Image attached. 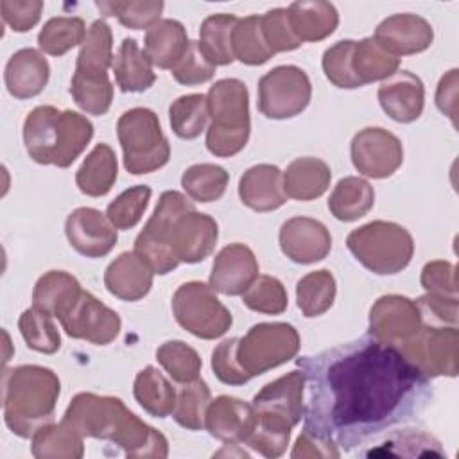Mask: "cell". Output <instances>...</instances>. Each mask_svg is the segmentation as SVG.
Returning a JSON list of instances; mask_svg holds the SVG:
<instances>
[{"instance_id":"cell-52","label":"cell","mask_w":459,"mask_h":459,"mask_svg":"<svg viewBox=\"0 0 459 459\" xmlns=\"http://www.w3.org/2000/svg\"><path fill=\"white\" fill-rule=\"evenodd\" d=\"M353 47H355V41L342 39L332 45L330 48H326L323 54V72L326 79L337 88L353 90L362 86L351 68Z\"/></svg>"},{"instance_id":"cell-50","label":"cell","mask_w":459,"mask_h":459,"mask_svg":"<svg viewBox=\"0 0 459 459\" xmlns=\"http://www.w3.org/2000/svg\"><path fill=\"white\" fill-rule=\"evenodd\" d=\"M151 194L152 190L147 185H136L124 190L108 204L106 217L117 230L134 228L151 201Z\"/></svg>"},{"instance_id":"cell-51","label":"cell","mask_w":459,"mask_h":459,"mask_svg":"<svg viewBox=\"0 0 459 459\" xmlns=\"http://www.w3.org/2000/svg\"><path fill=\"white\" fill-rule=\"evenodd\" d=\"M242 301L249 310L271 316L285 312L289 303L283 283L278 278L267 274H258V278L242 294Z\"/></svg>"},{"instance_id":"cell-43","label":"cell","mask_w":459,"mask_h":459,"mask_svg":"<svg viewBox=\"0 0 459 459\" xmlns=\"http://www.w3.org/2000/svg\"><path fill=\"white\" fill-rule=\"evenodd\" d=\"M230 174L215 163H195L181 176V186L192 201L212 203L224 195Z\"/></svg>"},{"instance_id":"cell-6","label":"cell","mask_w":459,"mask_h":459,"mask_svg":"<svg viewBox=\"0 0 459 459\" xmlns=\"http://www.w3.org/2000/svg\"><path fill=\"white\" fill-rule=\"evenodd\" d=\"M346 246L357 262L380 276L403 271L414 255L411 233L389 221H371L353 230L346 237Z\"/></svg>"},{"instance_id":"cell-46","label":"cell","mask_w":459,"mask_h":459,"mask_svg":"<svg viewBox=\"0 0 459 459\" xmlns=\"http://www.w3.org/2000/svg\"><path fill=\"white\" fill-rule=\"evenodd\" d=\"M18 328L27 346L34 351L50 355L61 348V335L52 321V316L34 307L22 312L18 319Z\"/></svg>"},{"instance_id":"cell-30","label":"cell","mask_w":459,"mask_h":459,"mask_svg":"<svg viewBox=\"0 0 459 459\" xmlns=\"http://www.w3.org/2000/svg\"><path fill=\"white\" fill-rule=\"evenodd\" d=\"M81 292L82 289L75 276L66 271H48L34 285L32 307L59 319Z\"/></svg>"},{"instance_id":"cell-56","label":"cell","mask_w":459,"mask_h":459,"mask_svg":"<svg viewBox=\"0 0 459 459\" xmlns=\"http://www.w3.org/2000/svg\"><path fill=\"white\" fill-rule=\"evenodd\" d=\"M421 287L429 294L437 296H457L455 265L445 260H432L421 269Z\"/></svg>"},{"instance_id":"cell-31","label":"cell","mask_w":459,"mask_h":459,"mask_svg":"<svg viewBox=\"0 0 459 459\" xmlns=\"http://www.w3.org/2000/svg\"><path fill=\"white\" fill-rule=\"evenodd\" d=\"M113 74L117 86L124 93L145 91L156 81L152 63L133 38H126L120 43L118 54L113 61Z\"/></svg>"},{"instance_id":"cell-20","label":"cell","mask_w":459,"mask_h":459,"mask_svg":"<svg viewBox=\"0 0 459 459\" xmlns=\"http://www.w3.org/2000/svg\"><path fill=\"white\" fill-rule=\"evenodd\" d=\"M373 38L389 54L400 57L427 50L434 39V30L425 18L412 13H400L382 20Z\"/></svg>"},{"instance_id":"cell-21","label":"cell","mask_w":459,"mask_h":459,"mask_svg":"<svg viewBox=\"0 0 459 459\" xmlns=\"http://www.w3.org/2000/svg\"><path fill=\"white\" fill-rule=\"evenodd\" d=\"M258 278V262L255 253L244 244L222 247L212 265L210 287L226 296H238Z\"/></svg>"},{"instance_id":"cell-7","label":"cell","mask_w":459,"mask_h":459,"mask_svg":"<svg viewBox=\"0 0 459 459\" xmlns=\"http://www.w3.org/2000/svg\"><path fill=\"white\" fill-rule=\"evenodd\" d=\"M117 136L124 152L127 172L140 176L149 174L170 158V143L161 131L158 115L149 108H133L120 115Z\"/></svg>"},{"instance_id":"cell-41","label":"cell","mask_w":459,"mask_h":459,"mask_svg":"<svg viewBox=\"0 0 459 459\" xmlns=\"http://www.w3.org/2000/svg\"><path fill=\"white\" fill-rule=\"evenodd\" d=\"M70 93L75 104L88 115H106L113 100V84L104 74L74 72Z\"/></svg>"},{"instance_id":"cell-5","label":"cell","mask_w":459,"mask_h":459,"mask_svg":"<svg viewBox=\"0 0 459 459\" xmlns=\"http://www.w3.org/2000/svg\"><path fill=\"white\" fill-rule=\"evenodd\" d=\"M210 126L206 129V149L219 158L238 154L251 133L249 93L238 79H221L206 93Z\"/></svg>"},{"instance_id":"cell-39","label":"cell","mask_w":459,"mask_h":459,"mask_svg":"<svg viewBox=\"0 0 459 459\" xmlns=\"http://www.w3.org/2000/svg\"><path fill=\"white\" fill-rule=\"evenodd\" d=\"M335 292V278L328 269L312 271L296 285L298 308L305 317H317L333 305Z\"/></svg>"},{"instance_id":"cell-4","label":"cell","mask_w":459,"mask_h":459,"mask_svg":"<svg viewBox=\"0 0 459 459\" xmlns=\"http://www.w3.org/2000/svg\"><path fill=\"white\" fill-rule=\"evenodd\" d=\"M61 382L43 366L25 364L4 373V421L20 437H32L52 423Z\"/></svg>"},{"instance_id":"cell-16","label":"cell","mask_w":459,"mask_h":459,"mask_svg":"<svg viewBox=\"0 0 459 459\" xmlns=\"http://www.w3.org/2000/svg\"><path fill=\"white\" fill-rule=\"evenodd\" d=\"M423 325L416 301L387 294L378 298L369 310V335L380 342L402 346Z\"/></svg>"},{"instance_id":"cell-10","label":"cell","mask_w":459,"mask_h":459,"mask_svg":"<svg viewBox=\"0 0 459 459\" xmlns=\"http://www.w3.org/2000/svg\"><path fill=\"white\" fill-rule=\"evenodd\" d=\"M172 312L181 328L206 341L224 335L233 323L231 312L203 281L179 285L172 296Z\"/></svg>"},{"instance_id":"cell-33","label":"cell","mask_w":459,"mask_h":459,"mask_svg":"<svg viewBox=\"0 0 459 459\" xmlns=\"http://www.w3.org/2000/svg\"><path fill=\"white\" fill-rule=\"evenodd\" d=\"M30 439V452L38 459H81L84 455V437L65 420L47 423Z\"/></svg>"},{"instance_id":"cell-57","label":"cell","mask_w":459,"mask_h":459,"mask_svg":"<svg viewBox=\"0 0 459 459\" xmlns=\"http://www.w3.org/2000/svg\"><path fill=\"white\" fill-rule=\"evenodd\" d=\"M0 11L4 22L14 32L30 30L41 18L43 2L39 0H2Z\"/></svg>"},{"instance_id":"cell-42","label":"cell","mask_w":459,"mask_h":459,"mask_svg":"<svg viewBox=\"0 0 459 459\" xmlns=\"http://www.w3.org/2000/svg\"><path fill=\"white\" fill-rule=\"evenodd\" d=\"M210 402L212 394L204 380L195 378L192 382L179 384V389L176 391L172 418L186 430H201L204 429V418Z\"/></svg>"},{"instance_id":"cell-48","label":"cell","mask_w":459,"mask_h":459,"mask_svg":"<svg viewBox=\"0 0 459 459\" xmlns=\"http://www.w3.org/2000/svg\"><path fill=\"white\" fill-rule=\"evenodd\" d=\"M156 360L169 373V377L178 382H192L199 378L201 357L199 353L183 341H167L156 350Z\"/></svg>"},{"instance_id":"cell-15","label":"cell","mask_w":459,"mask_h":459,"mask_svg":"<svg viewBox=\"0 0 459 459\" xmlns=\"http://www.w3.org/2000/svg\"><path fill=\"white\" fill-rule=\"evenodd\" d=\"M351 161L359 174L373 179L393 176L403 161L398 136L382 127H364L351 140Z\"/></svg>"},{"instance_id":"cell-36","label":"cell","mask_w":459,"mask_h":459,"mask_svg":"<svg viewBox=\"0 0 459 459\" xmlns=\"http://www.w3.org/2000/svg\"><path fill=\"white\" fill-rule=\"evenodd\" d=\"M133 393L140 407L154 418H167L174 411L176 389L154 366H147L138 371Z\"/></svg>"},{"instance_id":"cell-34","label":"cell","mask_w":459,"mask_h":459,"mask_svg":"<svg viewBox=\"0 0 459 459\" xmlns=\"http://www.w3.org/2000/svg\"><path fill=\"white\" fill-rule=\"evenodd\" d=\"M375 204L373 186L357 176L342 178L328 199L330 213L342 222H353L364 217Z\"/></svg>"},{"instance_id":"cell-22","label":"cell","mask_w":459,"mask_h":459,"mask_svg":"<svg viewBox=\"0 0 459 459\" xmlns=\"http://www.w3.org/2000/svg\"><path fill=\"white\" fill-rule=\"evenodd\" d=\"M219 238L215 219L195 208L185 212L174 224L172 251L179 262L197 264L212 255Z\"/></svg>"},{"instance_id":"cell-23","label":"cell","mask_w":459,"mask_h":459,"mask_svg":"<svg viewBox=\"0 0 459 459\" xmlns=\"http://www.w3.org/2000/svg\"><path fill=\"white\" fill-rule=\"evenodd\" d=\"M378 102L387 117L409 124L420 118L425 106V86L409 70H398L378 86Z\"/></svg>"},{"instance_id":"cell-11","label":"cell","mask_w":459,"mask_h":459,"mask_svg":"<svg viewBox=\"0 0 459 459\" xmlns=\"http://www.w3.org/2000/svg\"><path fill=\"white\" fill-rule=\"evenodd\" d=\"M133 416L134 414L117 396L79 393L72 398L63 420L82 437L104 439L117 445Z\"/></svg>"},{"instance_id":"cell-49","label":"cell","mask_w":459,"mask_h":459,"mask_svg":"<svg viewBox=\"0 0 459 459\" xmlns=\"http://www.w3.org/2000/svg\"><path fill=\"white\" fill-rule=\"evenodd\" d=\"M436 455L443 457L445 452L439 441L430 434L416 429H405L389 434L377 450H369L368 455Z\"/></svg>"},{"instance_id":"cell-60","label":"cell","mask_w":459,"mask_h":459,"mask_svg":"<svg viewBox=\"0 0 459 459\" xmlns=\"http://www.w3.org/2000/svg\"><path fill=\"white\" fill-rule=\"evenodd\" d=\"M436 106L437 109L446 115L454 127L457 126V68L446 72L437 84L436 90Z\"/></svg>"},{"instance_id":"cell-13","label":"cell","mask_w":459,"mask_h":459,"mask_svg":"<svg viewBox=\"0 0 459 459\" xmlns=\"http://www.w3.org/2000/svg\"><path fill=\"white\" fill-rule=\"evenodd\" d=\"M310 97V79L305 70L294 65L276 66L258 81V109L273 120L299 115L308 106Z\"/></svg>"},{"instance_id":"cell-58","label":"cell","mask_w":459,"mask_h":459,"mask_svg":"<svg viewBox=\"0 0 459 459\" xmlns=\"http://www.w3.org/2000/svg\"><path fill=\"white\" fill-rule=\"evenodd\" d=\"M238 337L224 339L212 353V369L215 377L228 385H242L246 384V377L240 373L237 362H235V346Z\"/></svg>"},{"instance_id":"cell-12","label":"cell","mask_w":459,"mask_h":459,"mask_svg":"<svg viewBox=\"0 0 459 459\" xmlns=\"http://www.w3.org/2000/svg\"><path fill=\"white\" fill-rule=\"evenodd\" d=\"M400 350L430 380L436 377H457L459 373L457 326L423 323Z\"/></svg>"},{"instance_id":"cell-9","label":"cell","mask_w":459,"mask_h":459,"mask_svg":"<svg viewBox=\"0 0 459 459\" xmlns=\"http://www.w3.org/2000/svg\"><path fill=\"white\" fill-rule=\"evenodd\" d=\"M194 204L179 192L167 190L134 240V253L151 267L154 274H167L179 265L172 251V233L176 221Z\"/></svg>"},{"instance_id":"cell-19","label":"cell","mask_w":459,"mask_h":459,"mask_svg":"<svg viewBox=\"0 0 459 459\" xmlns=\"http://www.w3.org/2000/svg\"><path fill=\"white\" fill-rule=\"evenodd\" d=\"M256 427V411L253 403L222 394L210 402L204 429L215 439L226 445L246 443Z\"/></svg>"},{"instance_id":"cell-1","label":"cell","mask_w":459,"mask_h":459,"mask_svg":"<svg viewBox=\"0 0 459 459\" xmlns=\"http://www.w3.org/2000/svg\"><path fill=\"white\" fill-rule=\"evenodd\" d=\"M305 377L303 430L351 450L416 418L432 398L427 378L398 346L371 335L296 360Z\"/></svg>"},{"instance_id":"cell-54","label":"cell","mask_w":459,"mask_h":459,"mask_svg":"<svg viewBox=\"0 0 459 459\" xmlns=\"http://www.w3.org/2000/svg\"><path fill=\"white\" fill-rule=\"evenodd\" d=\"M172 77L185 86L208 82L215 75V66L204 57L197 41H190L183 57L170 70Z\"/></svg>"},{"instance_id":"cell-37","label":"cell","mask_w":459,"mask_h":459,"mask_svg":"<svg viewBox=\"0 0 459 459\" xmlns=\"http://www.w3.org/2000/svg\"><path fill=\"white\" fill-rule=\"evenodd\" d=\"M398 66L400 57L382 48L373 36L355 41L351 54V68L362 86L391 77L394 72H398Z\"/></svg>"},{"instance_id":"cell-53","label":"cell","mask_w":459,"mask_h":459,"mask_svg":"<svg viewBox=\"0 0 459 459\" xmlns=\"http://www.w3.org/2000/svg\"><path fill=\"white\" fill-rule=\"evenodd\" d=\"M260 27L264 32V38L269 45V48L276 52H289L296 50L301 41L296 38V34L290 29L287 9L276 7L267 11L265 14L260 16Z\"/></svg>"},{"instance_id":"cell-17","label":"cell","mask_w":459,"mask_h":459,"mask_svg":"<svg viewBox=\"0 0 459 459\" xmlns=\"http://www.w3.org/2000/svg\"><path fill=\"white\" fill-rule=\"evenodd\" d=\"M65 233L70 246L86 258H102L117 244V228L109 219L90 206L75 208L65 222Z\"/></svg>"},{"instance_id":"cell-28","label":"cell","mask_w":459,"mask_h":459,"mask_svg":"<svg viewBox=\"0 0 459 459\" xmlns=\"http://www.w3.org/2000/svg\"><path fill=\"white\" fill-rule=\"evenodd\" d=\"M188 43L190 39L183 23L172 18H163L147 29L143 52L154 66L172 70L183 57Z\"/></svg>"},{"instance_id":"cell-59","label":"cell","mask_w":459,"mask_h":459,"mask_svg":"<svg viewBox=\"0 0 459 459\" xmlns=\"http://www.w3.org/2000/svg\"><path fill=\"white\" fill-rule=\"evenodd\" d=\"M341 450L339 446L321 436H316L308 430H303L299 437L296 439V445L290 452V457L294 459H303V457H339Z\"/></svg>"},{"instance_id":"cell-40","label":"cell","mask_w":459,"mask_h":459,"mask_svg":"<svg viewBox=\"0 0 459 459\" xmlns=\"http://www.w3.org/2000/svg\"><path fill=\"white\" fill-rule=\"evenodd\" d=\"M169 122L174 134H178L179 138H197L210 122L206 95L190 93L178 97L169 108Z\"/></svg>"},{"instance_id":"cell-26","label":"cell","mask_w":459,"mask_h":459,"mask_svg":"<svg viewBox=\"0 0 459 459\" xmlns=\"http://www.w3.org/2000/svg\"><path fill=\"white\" fill-rule=\"evenodd\" d=\"M152 274L151 267L134 251H126L106 267L104 285L118 299L138 301L149 294Z\"/></svg>"},{"instance_id":"cell-38","label":"cell","mask_w":459,"mask_h":459,"mask_svg":"<svg viewBox=\"0 0 459 459\" xmlns=\"http://www.w3.org/2000/svg\"><path fill=\"white\" fill-rule=\"evenodd\" d=\"M113 66V32L104 20H95L81 45L75 72L104 74Z\"/></svg>"},{"instance_id":"cell-24","label":"cell","mask_w":459,"mask_h":459,"mask_svg":"<svg viewBox=\"0 0 459 459\" xmlns=\"http://www.w3.org/2000/svg\"><path fill=\"white\" fill-rule=\"evenodd\" d=\"M240 201L255 212H273L287 203L283 174L276 165L260 163L247 169L238 181Z\"/></svg>"},{"instance_id":"cell-3","label":"cell","mask_w":459,"mask_h":459,"mask_svg":"<svg viewBox=\"0 0 459 459\" xmlns=\"http://www.w3.org/2000/svg\"><path fill=\"white\" fill-rule=\"evenodd\" d=\"M93 136V124L72 109L36 106L23 122V143L39 165L70 167Z\"/></svg>"},{"instance_id":"cell-25","label":"cell","mask_w":459,"mask_h":459,"mask_svg":"<svg viewBox=\"0 0 459 459\" xmlns=\"http://www.w3.org/2000/svg\"><path fill=\"white\" fill-rule=\"evenodd\" d=\"M50 77V66L47 57L38 48L16 50L4 72L5 88L14 99H32L39 95Z\"/></svg>"},{"instance_id":"cell-47","label":"cell","mask_w":459,"mask_h":459,"mask_svg":"<svg viewBox=\"0 0 459 459\" xmlns=\"http://www.w3.org/2000/svg\"><path fill=\"white\" fill-rule=\"evenodd\" d=\"M97 7L104 16H117V20L133 30L151 29L163 13L165 4L160 0H115L97 2Z\"/></svg>"},{"instance_id":"cell-32","label":"cell","mask_w":459,"mask_h":459,"mask_svg":"<svg viewBox=\"0 0 459 459\" xmlns=\"http://www.w3.org/2000/svg\"><path fill=\"white\" fill-rule=\"evenodd\" d=\"M117 176L118 161L115 151L108 143H97L77 169L75 185L82 194L100 197L113 188Z\"/></svg>"},{"instance_id":"cell-18","label":"cell","mask_w":459,"mask_h":459,"mask_svg":"<svg viewBox=\"0 0 459 459\" xmlns=\"http://www.w3.org/2000/svg\"><path fill=\"white\" fill-rule=\"evenodd\" d=\"M280 247L296 264H314L326 258L332 237L326 226L310 217H292L280 228Z\"/></svg>"},{"instance_id":"cell-44","label":"cell","mask_w":459,"mask_h":459,"mask_svg":"<svg viewBox=\"0 0 459 459\" xmlns=\"http://www.w3.org/2000/svg\"><path fill=\"white\" fill-rule=\"evenodd\" d=\"M84 20L79 16H56L50 18L38 34V45L45 54L63 56L86 38Z\"/></svg>"},{"instance_id":"cell-35","label":"cell","mask_w":459,"mask_h":459,"mask_svg":"<svg viewBox=\"0 0 459 459\" xmlns=\"http://www.w3.org/2000/svg\"><path fill=\"white\" fill-rule=\"evenodd\" d=\"M238 18L235 14L219 13L204 18L199 29V48L213 66L231 65L233 54V30Z\"/></svg>"},{"instance_id":"cell-8","label":"cell","mask_w":459,"mask_h":459,"mask_svg":"<svg viewBox=\"0 0 459 459\" xmlns=\"http://www.w3.org/2000/svg\"><path fill=\"white\" fill-rule=\"evenodd\" d=\"M299 351V333L289 323H258L237 339L235 362L249 382L253 377L264 375L278 368Z\"/></svg>"},{"instance_id":"cell-55","label":"cell","mask_w":459,"mask_h":459,"mask_svg":"<svg viewBox=\"0 0 459 459\" xmlns=\"http://www.w3.org/2000/svg\"><path fill=\"white\" fill-rule=\"evenodd\" d=\"M421 321L436 326H455L457 325V296H437L425 294L416 301Z\"/></svg>"},{"instance_id":"cell-14","label":"cell","mask_w":459,"mask_h":459,"mask_svg":"<svg viewBox=\"0 0 459 459\" xmlns=\"http://www.w3.org/2000/svg\"><path fill=\"white\" fill-rule=\"evenodd\" d=\"M59 323L66 335L97 346L115 341L122 326L120 316L88 290L79 294L74 305L59 317Z\"/></svg>"},{"instance_id":"cell-29","label":"cell","mask_w":459,"mask_h":459,"mask_svg":"<svg viewBox=\"0 0 459 459\" xmlns=\"http://www.w3.org/2000/svg\"><path fill=\"white\" fill-rule=\"evenodd\" d=\"M330 167L314 156L296 158L283 172V188L287 197L296 201H312L321 197L330 186Z\"/></svg>"},{"instance_id":"cell-2","label":"cell","mask_w":459,"mask_h":459,"mask_svg":"<svg viewBox=\"0 0 459 459\" xmlns=\"http://www.w3.org/2000/svg\"><path fill=\"white\" fill-rule=\"evenodd\" d=\"M303 396L305 377L299 369L265 384L253 398L256 427L246 443L264 457L283 455L292 427L303 418Z\"/></svg>"},{"instance_id":"cell-45","label":"cell","mask_w":459,"mask_h":459,"mask_svg":"<svg viewBox=\"0 0 459 459\" xmlns=\"http://www.w3.org/2000/svg\"><path fill=\"white\" fill-rule=\"evenodd\" d=\"M233 54L235 59L251 66L264 65L274 56L264 38L258 14L238 18L233 30Z\"/></svg>"},{"instance_id":"cell-27","label":"cell","mask_w":459,"mask_h":459,"mask_svg":"<svg viewBox=\"0 0 459 459\" xmlns=\"http://www.w3.org/2000/svg\"><path fill=\"white\" fill-rule=\"evenodd\" d=\"M287 16L296 38L305 41H321L339 25V13L333 4L323 0H301L287 7Z\"/></svg>"}]
</instances>
